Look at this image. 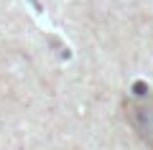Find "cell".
I'll list each match as a JSON object with an SVG mask.
<instances>
[{"instance_id":"cell-1","label":"cell","mask_w":153,"mask_h":150,"mask_svg":"<svg viewBox=\"0 0 153 150\" xmlns=\"http://www.w3.org/2000/svg\"><path fill=\"white\" fill-rule=\"evenodd\" d=\"M125 120L130 122V127L135 130V135L153 148V92H138L135 97H130L125 102Z\"/></svg>"}]
</instances>
